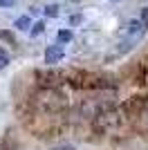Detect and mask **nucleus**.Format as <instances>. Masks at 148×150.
Returning a JSON list of instances; mask_svg holds the SVG:
<instances>
[{
	"label": "nucleus",
	"mask_w": 148,
	"mask_h": 150,
	"mask_svg": "<svg viewBox=\"0 0 148 150\" xmlns=\"http://www.w3.org/2000/svg\"><path fill=\"white\" fill-rule=\"evenodd\" d=\"M142 16H144V18L148 20V9H144V11H142Z\"/></svg>",
	"instance_id": "obj_13"
},
{
	"label": "nucleus",
	"mask_w": 148,
	"mask_h": 150,
	"mask_svg": "<svg viewBox=\"0 0 148 150\" xmlns=\"http://www.w3.org/2000/svg\"><path fill=\"white\" fill-rule=\"evenodd\" d=\"M72 40V31L70 29H61L58 31V43H70Z\"/></svg>",
	"instance_id": "obj_4"
},
{
	"label": "nucleus",
	"mask_w": 148,
	"mask_h": 150,
	"mask_svg": "<svg viewBox=\"0 0 148 150\" xmlns=\"http://www.w3.org/2000/svg\"><path fill=\"white\" fill-rule=\"evenodd\" d=\"M146 29V23H139V20H132L128 25V31L130 34H139V31H144Z\"/></svg>",
	"instance_id": "obj_3"
},
{
	"label": "nucleus",
	"mask_w": 148,
	"mask_h": 150,
	"mask_svg": "<svg viewBox=\"0 0 148 150\" xmlns=\"http://www.w3.org/2000/svg\"><path fill=\"white\" fill-rule=\"evenodd\" d=\"M52 150H74V146L72 144H61V146H54Z\"/></svg>",
	"instance_id": "obj_10"
},
{
	"label": "nucleus",
	"mask_w": 148,
	"mask_h": 150,
	"mask_svg": "<svg viewBox=\"0 0 148 150\" xmlns=\"http://www.w3.org/2000/svg\"><path fill=\"white\" fill-rule=\"evenodd\" d=\"M7 65H9V54H7V52L0 47V69L7 67Z\"/></svg>",
	"instance_id": "obj_7"
},
{
	"label": "nucleus",
	"mask_w": 148,
	"mask_h": 150,
	"mask_svg": "<svg viewBox=\"0 0 148 150\" xmlns=\"http://www.w3.org/2000/svg\"><path fill=\"white\" fill-rule=\"evenodd\" d=\"M29 27V18L27 16H20L18 20H16V29H27Z\"/></svg>",
	"instance_id": "obj_6"
},
{
	"label": "nucleus",
	"mask_w": 148,
	"mask_h": 150,
	"mask_svg": "<svg viewBox=\"0 0 148 150\" xmlns=\"http://www.w3.org/2000/svg\"><path fill=\"white\" fill-rule=\"evenodd\" d=\"M45 31V23H34L31 27V36H38V34H43Z\"/></svg>",
	"instance_id": "obj_8"
},
{
	"label": "nucleus",
	"mask_w": 148,
	"mask_h": 150,
	"mask_svg": "<svg viewBox=\"0 0 148 150\" xmlns=\"http://www.w3.org/2000/svg\"><path fill=\"white\" fill-rule=\"evenodd\" d=\"M36 79H38V81H43V85H54V83L58 81V74L52 72V69H38Z\"/></svg>",
	"instance_id": "obj_2"
},
{
	"label": "nucleus",
	"mask_w": 148,
	"mask_h": 150,
	"mask_svg": "<svg viewBox=\"0 0 148 150\" xmlns=\"http://www.w3.org/2000/svg\"><path fill=\"white\" fill-rule=\"evenodd\" d=\"M16 5V0H0V7H11Z\"/></svg>",
	"instance_id": "obj_12"
},
{
	"label": "nucleus",
	"mask_w": 148,
	"mask_h": 150,
	"mask_svg": "<svg viewBox=\"0 0 148 150\" xmlns=\"http://www.w3.org/2000/svg\"><path fill=\"white\" fill-rule=\"evenodd\" d=\"M0 38H2V40H7V43H11V45H16V40H14V36L9 34V31H0Z\"/></svg>",
	"instance_id": "obj_9"
},
{
	"label": "nucleus",
	"mask_w": 148,
	"mask_h": 150,
	"mask_svg": "<svg viewBox=\"0 0 148 150\" xmlns=\"http://www.w3.org/2000/svg\"><path fill=\"white\" fill-rule=\"evenodd\" d=\"M81 20H83V16H79V13H76V16H70V25H79Z\"/></svg>",
	"instance_id": "obj_11"
},
{
	"label": "nucleus",
	"mask_w": 148,
	"mask_h": 150,
	"mask_svg": "<svg viewBox=\"0 0 148 150\" xmlns=\"http://www.w3.org/2000/svg\"><path fill=\"white\" fill-rule=\"evenodd\" d=\"M63 56H65V52H63L61 45H52V47H47V50H45V63H47L49 67H52L54 63H61Z\"/></svg>",
	"instance_id": "obj_1"
},
{
	"label": "nucleus",
	"mask_w": 148,
	"mask_h": 150,
	"mask_svg": "<svg viewBox=\"0 0 148 150\" xmlns=\"http://www.w3.org/2000/svg\"><path fill=\"white\" fill-rule=\"evenodd\" d=\"M45 16H49V18L58 16V5H47L45 7Z\"/></svg>",
	"instance_id": "obj_5"
}]
</instances>
